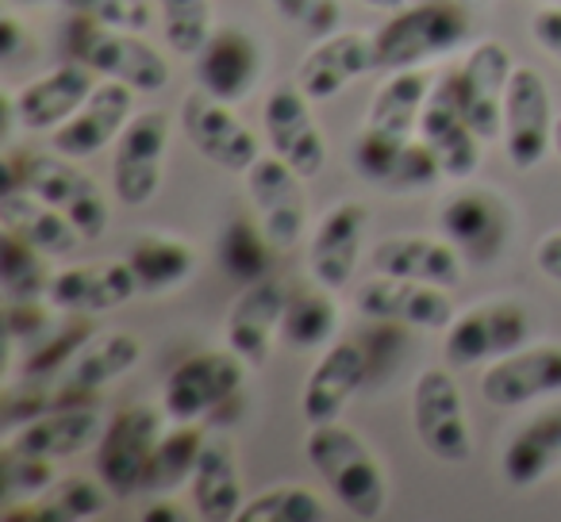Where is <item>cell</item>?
I'll return each mask as SVG.
<instances>
[{"instance_id": "obj_39", "label": "cell", "mask_w": 561, "mask_h": 522, "mask_svg": "<svg viewBox=\"0 0 561 522\" xmlns=\"http://www.w3.org/2000/svg\"><path fill=\"white\" fill-rule=\"evenodd\" d=\"M0 285H4V300H47V254L4 231L0 234Z\"/></svg>"}, {"instance_id": "obj_11", "label": "cell", "mask_w": 561, "mask_h": 522, "mask_svg": "<svg viewBox=\"0 0 561 522\" xmlns=\"http://www.w3.org/2000/svg\"><path fill=\"white\" fill-rule=\"evenodd\" d=\"M165 150H170V116L162 108L135 112L116 139L112 154V193L127 208H147L162 188Z\"/></svg>"}, {"instance_id": "obj_28", "label": "cell", "mask_w": 561, "mask_h": 522, "mask_svg": "<svg viewBox=\"0 0 561 522\" xmlns=\"http://www.w3.org/2000/svg\"><path fill=\"white\" fill-rule=\"evenodd\" d=\"M415 135L435 150L446 181H469L477 173V165H481L484 139L469 127V119L461 116L458 101H454L443 81L431 85V96H427V104H423L420 131Z\"/></svg>"}, {"instance_id": "obj_30", "label": "cell", "mask_w": 561, "mask_h": 522, "mask_svg": "<svg viewBox=\"0 0 561 522\" xmlns=\"http://www.w3.org/2000/svg\"><path fill=\"white\" fill-rule=\"evenodd\" d=\"M0 223H4V231L16 234V239L43 250L47 257L73 254L81 246V239H85L62 211L50 208L47 200H39L27 188H4V196H0Z\"/></svg>"}, {"instance_id": "obj_14", "label": "cell", "mask_w": 561, "mask_h": 522, "mask_svg": "<svg viewBox=\"0 0 561 522\" xmlns=\"http://www.w3.org/2000/svg\"><path fill=\"white\" fill-rule=\"evenodd\" d=\"M181 127L193 150L224 173H242L247 177L250 165L262 158V142L257 135L234 116L231 104L216 101L204 89H193L181 104Z\"/></svg>"}, {"instance_id": "obj_50", "label": "cell", "mask_w": 561, "mask_h": 522, "mask_svg": "<svg viewBox=\"0 0 561 522\" xmlns=\"http://www.w3.org/2000/svg\"><path fill=\"white\" fill-rule=\"evenodd\" d=\"M24 43H35V39L24 32V24H20L16 12H9V16H4V24H0V58H4V62H12V58L24 50Z\"/></svg>"}, {"instance_id": "obj_47", "label": "cell", "mask_w": 561, "mask_h": 522, "mask_svg": "<svg viewBox=\"0 0 561 522\" xmlns=\"http://www.w3.org/2000/svg\"><path fill=\"white\" fill-rule=\"evenodd\" d=\"M55 304H43V300H4V330H9L12 346H27L32 350L35 343L50 335L58 327L55 323Z\"/></svg>"}, {"instance_id": "obj_18", "label": "cell", "mask_w": 561, "mask_h": 522, "mask_svg": "<svg viewBox=\"0 0 561 522\" xmlns=\"http://www.w3.org/2000/svg\"><path fill=\"white\" fill-rule=\"evenodd\" d=\"M262 127L273 154L285 158L300 177H316L328 165V139L312 116V101L297 85H277L265 93Z\"/></svg>"}, {"instance_id": "obj_37", "label": "cell", "mask_w": 561, "mask_h": 522, "mask_svg": "<svg viewBox=\"0 0 561 522\" xmlns=\"http://www.w3.org/2000/svg\"><path fill=\"white\" fill-rule=\"evenodd\" d=\"M204 438L208 434H204L196 422H178L173 430H162L154 457H150L147 480H142V491H173L185 480H193Z\"/></svg>"}, {"instance_id": "obj_6", "label": "cell", "mask_w": 561, "mask_h": 522, "mask_svg": "<svg viewBox=\"0 0 561 522\" xmlns=\"http://www.w3.org/2000/svg\"><path fill=\"white\" fill-rule=\"evenodd\" d=\"M73 55L89 70L104 73L112 81H124L135 93H158L170 85V62L162 50H154L142 32H116L93 20L78 16L73 24Z\"/></svg>"}, {"instance_id": "obj_22", "label": "cell", "mask_w": 561, "mask_h": 522, "mask_svg": "<svg viewBox=\"0 0 561 522\" xmlns=\"http://www.w3.org/2000/svg\"><path fill=\"white\" fill-rule=\"evenodd\" d=\"M369 227V208L358 200L335 204L328 216L316 223L312 242H308V269L312 281H320L323 289L339 292L354 281L362 262V242H366Z\"/></svg>"}, {"instance_id": "obj_48", "label": "cell", "mask_w": 561, "mask_h": 522, "mask_svg": "<svg viewBox=\"0 0 561 522\" xmlns=\"http://www.w3.org/2000/svg\"><path fill=\"white\" fill-rule=\"evenodd\" d=\"M530 39L550 58L561 62V4H542V9L530 16Z\"/></svg>"}, {"instance_id": "obj_43", "label": "cell", "mask_w": 561, "mask_h": 522, "mask_svg": "<svg viewBox=\"0 0 561 522\" xmlns=\"http://www.w3.org/2000/svg\"><path fill=\"white\" fill-rule=\"evenodd\" d=\"M108 484L101 476H66L58 480L47 496H39L50 511V522H89L96 514H104L108 507Z\"/></svg>"}, {"instance_id": "obj_42", "label": "cell", "mask_w": 561, "mask_h": 522, "mask_svg": "<svg viewBox=\"0 0 561 522\" xmlns=\"http://www.w3.org/2000/svg\"><path fill=\"white\" fill-rule=\"evenodd\" d=\"M55 484H58L55 461L35 457V453H20L12 445H0V488H4V503L39 499Z\"/></svg>"}, {"instance_id": "obj_46", "label": "cell", "mask_w": 561, "mask_h": 522, "mask_svg": "<svg viewBox=\"0 0 561 522\" xmlns=\"http://www.w3.org/2000/svg\"><path fill=\"white\" fill-rule=\"evenodd\" d=\"M270 4L285 24H293L312 43L335 35L339 24H343V4L339 0H270Z\"/></svg>"}, {"instance_id": "obj_7", "label": "cell", "mask_w": 561, "mask_h": 522, "mask_svg": "<svg viewBox=\"0 0 561 522\" xmlns=\"http://www.w3.org/2000/svg\"><path fill=\"white\" fill-rule=\"evenodd\" d=\"M412 427L420 445L443 465H466L473 457L466 399L450 369H423L412 384Z\"/></svg>"}, {"instance_id": "obj_27", "label": "cell", "mask_w": 561, "mask_h": 522, "mask_svg": "<svg viewBox=\"0 0 561 522\" xmlns=\"http://www.w3.org/2000/svg\"><path fill=\"white\" fill-rule=\"evenodd\" d=\"M369 266L385 277H408L438 289H458L466 277V257L446 239L431 234H389L369 250Z\"/></svg>"}, {"instance_id": "obj_33", "label": "cell", "mask_w": 561, "mask_h": 522, "mask_svg": "<svg viewBox=\"0 0 561 522\" xmlns=\"http://www.w3.org/2000/svg\"><path fill=\"white\" fill-rule=\"evenodd\" d=\"M339 312L331 289H323L320 281L308 289H289V304H285V320H280V346L293 353H308V350H328L339 335Z\"/></svg>"}, {"instance_id": "obj_51", "label": "cell", "mask_w": 561, "mask_h": 522, "mask_svg": "<svg viewBox=\"0 0 561 522\" xmlns=\"http://www.w3.org/2000/svg\"><path fill=\"white\" fill-rule=\"evenodd\" d=\"M142 522H185V507L173 503V499H158V503L142 507Z\"/></svg>"}, {"instance_id": "obj_5", "label": "cell", "mask_w": 561, "mask_h": 522, "mask_svg": "<svg viewBox=\"0 0 561 522\" xmlns=\"http://www.w3.org/2000/svg\"><path fill=\"white\" fill-rule=\"evenodd\" d=\"M247 361L234 350H204L185 358L162 384V411L173 422H196L234 404L247 381Z\"/></svg>"}, {"instance_id": "obj_35", "label": "cell", "mask_w": 561, "mask_h": 522, "mask_svg": "<svg viewBox=\"0 0 561 522\" xmlns=\"http://www.w3.org/2000/svg\"><path fill=\"white\" fill-rule=\"evenodd\" d=\"M139 361H142L139 338H135L131 330H108V335H93L85 346H81L78 358L66 366L62 381L93 396L96 388H108L112 381L131 373Z\"/></svg>"}, {"instance_id": "obj_15", "label": "cell", "mask_w": 561, "mask_h": 522, "mask_svg": "<svg viewBox=\"0 0 561 522\" xmlns=\"http://www.w3.org/2000/svg\"><path fill=\"white\" fill-rule=\"evenodd\" d=\"M93 73L96 70H89L85 62H66L47 70L43 78L20 85L16 93H4V119H9V127H24V131L35 135L58 131L96 89Z\"/></svg>"}, {"instance_id": "obj_21", "label": "cell", "mask_w": 561, "mask_h": 522, "mask_svg": "<svg viewBox=\"0 0 561 522\" xmlns=\"http://www.w3.org/2000/svg\"><path fill=\"white\" fill-rule=\"evenodd\" d=\"M131 108H135V89L124 85V81L104 78L89 93V101L58 131H50V147L58 154L73 158V162H85V158L101 154L104 147H116L119 131L135 116Z\"/></svg>"}, {"instance_id": "obj_4", "label": "cell", "mask_w": 561, "mask_h": 522, "mask_svg": "<svg viewBox=\"0 0 561 522\" xmlns=\"http://www.w3.org/2000/svg\"><path fill=\"white\" fill-rule=\"evenodd\" d=\"M162 404H131L104 422V434L93 450V473L108 484L112 496H135L147 480L150 457L162 438Z\"/></svg>"}, {"instance_id": "obj_29", "label": "cell", "mask_w": 561, "mask_h": 522, "mask_svg": "<svg viewBox=\"0 0 561 522\" xmlns=\"http://www.w3.org/2000/svg\"><path fill=\"white\" fill-rule=\"evenodd\" d=\"M188 499H193L196 519L204 522H239V511L247 503L239 473V450L227 434L204 438L201 461L188 480Z\"/></svg>"}, {"instance_id": "obj_26", "label": "cell", "mask_w": 561, "mask_h": 522, "mask_svg": "<svg viewBox=\"0 0 561 522\" xmlns=\"http://www.w3.org/2000/svg\"><path fill=\"white\" fill-rule=\"evenodd\" d=\"M131 297H139L127 257L119 262H93V266H70L50 277L47 300L62 315H101L124 308Z\"/></svg>"}, {"instance_id": "obj_16", "label": "cell", "mask_w": 561, "mask_h": 522, "mask_svg": "<svg viewBox=\"0 0 561 522\" xmlns=\"http://www.w3.org/2000/svg\"><path fill=\"white\" fill-rule=\"evenodd\" d=\"M354 308L366 320L392 323V327H420V330H446L454 323V300L438 285L408 281V277H369L354 292Z\"/></svg>"}, {"instance_id": "obj_40", "label": "cell", "mask_w": 561, "mask_h": 522, "mask_svg": "<svg viewBox=\"0 0 561 522\" xmlns=\"http://www.w3.org/2000/svg\"><path fill=\"white\" fill-rule=\"evenodd\" d=\"M158 12H162L165 43L181 58H196L216 32L211 0H158Z\"/></svg>"}, {"instance_id": "obj_25", "label": "cell", "mask_w": 561, "mask_h": 522, "mask_svg": "<svg viewBox=\"0 0 561 522\" xmlns=\"http://www.w3.org/2000/svg\"><path fill=\"white\" fill-rule=\"evenodd\" d=\"M101 434H104V419L96 411V404H62L20 422L16 430H9L4 445L47 461H66L85 450H96Z\"/></svg>"}, {"instance_id": "obj_20", "label": "cell", "mask_w": 561, "mask_h": 522, "mask_svg": "<svg viewBox=\"0 0 561 522\" xmlns=\"http://www.w3.org/2000/svg\"><path fill=\"white\" fill-rule=\"evenodd\" d=\"M377 70V39L366 32H335L320 39L305 58L297 62L293 85L312 104L335 101L339 93Z\"/></svg>"}, {"instance_id": "obj_10", "label": "cell", "mask_w": 561, "mask_h": 522, "mask_svg": "<svg viewBox=\"0 0 561 522\" xmlns=\"http://www.w3.org/2000/svg\"><path fill=\"white\" fill-rule=\"evenodd\" d=\"M553 96L550 85L530 66H515L504 96V124L500 142L512 162V170L527 173L553 150Z\"/></svg>"}, {"instance_id": "obj_49", "label": "cell", "mask_w": 561, "mask_h": 522, "mask_svg": "<svg viewBox=\"0 0 561 522\" xmlns=\"http://www.w3.org/2000/svg\"><path fill=\"white\" fill-rule=\"evenodd\" d=\"M535 266H538V274H542L546 281L561 285V231H550V234H542V239H538Z\"/></svg>"}, {"instance_id": "obj_9", "label": "cell", "mask_w": 561, "mask_h": 522, "mask_svg": "<svg viewBox=\"0 0 561 522\" xmlns=\"http://www.w3.org/2000/svg\"><path fill=\"white\" fill-rule=\"evenodd\" d=\"M443 335V353L450 369H473L527 346L530 323L523 304H515V300H484V304L454 315V323Z\"/></svg>"}, {"instance_id": "obj_45", "label": "cell", "mask_w": 561, "mask_h": 522, "mask_svg": "<svg viewBox=\"0 0 561 522\" xmlns=\"http://www.w3.org/2000/svg\"><path fill=\"white\" fill-rule=\"evenodd\" d=\"M58 4L73 16H85L101 27H116V32H147L154 24L150 0H58Z\"/></svg>"}, {"instance_id": "obj_31", "label": "cell", "mask_w": 561, "mask_h": 522, "mask_svg": "<svg viewBox=\"0 0 561 522\" xmlns=\"http://www.w3.org/2000/svg\"><path fill=\"white\" fill-rule=\"evenodd\" d=\"M196 246L178 234L147 231L127 246V266L139 281V292H173L196 274Z\"/></svg>"}, {"instance_id": "obj_41", "label": "cell", "mask_w": 561, "mask_h": 522, "mask_svg": "<svg viewBox=\"0 0 561 522\" xmlns=\"http://www.w3.org/2000/svg\"><path fill=\"white\" fill-rule=\"evenodd\" d=\"M89 338H93L89 315H70V320H62V327H55L43 343H35L32 350H27L24 376L27 381H55L58 369L70 366Z\"/></svg>"}, {"instance_id": "obj_13", "label": "cell", "mask_w": 561, "mask_h": 522, "mask_svg": "<svg viewBox=\"0 0 561 522\" xmlns=\"http://www.w3.org/2000/svg\"><path fill=\"white\" fill-rule=\"evenodd\" d=\"M438 231L473 266H489L512 239V208L496 188H461L438 208Z\"/></svg>"}, {"instance_id": "obj_38", "label": "cell", "mask_w": 561, "mask_h": 522, "mask_svg": "<svg viewBox=\"0 0 561 522\" xmlns=\"http://www.w3.org/2000/svg\"><path fill=\"white\" fill-rule=\"evenodd\" d=\"M331 507L320 491L305 484H277L257 491L239 511V522H328Z\"/></svg>"}, {"instance_id": "obj_52", "label": "cell", "mask_w": 561, "mask_h": 522, "mask_svg": "<svg viewBox=\"0 0 561 522\" xmlns=\"http://www.w3.org/2000/svg\"><path fill=\"white\" fill-rule=\"evenodd\" d=\"M362 4H369V9H381V12H400L404 4H412V0H362Z\"/></svg>"}, {"instance_id": "obj_1", "label": "cell", "mask_w": 561, "mask_h": 522, "mask_svg": "<svg viewBox=\"0 0 561 522\" xmlns=\"http://www.w3.org/2000/svg\"><path fill=\"white\" fill-rule=\"evenodd\" d=\"M308 465L328 484L331 499L354 519H377L389 503V476L377 453L343 419L320 422L308 434Z\"/></svg>"}, {"instance_id": "obj_8", "label": "cell", "mask_w": 561, "mask_h": 522, "mask_svg": "<svg viewBox=\"0 0 561 522\" xmlns=\"http://www.w3.org/2000/svg\"><path fill=\"white\" fill-rule=\"evenodd\" d=\"M512 55H507L504 43L489 39L469 47V55L461 58V66L446 70L443 85L450 89V96L458 101L461 116L469 119L477 135L484 142L500 139V124H504V96H507V81H512Z\"/></svg>"}, {"instance_id": "obj_19", "label": "cell", "mask_w": 561, "mask_h": 522, "mask_svg": "<svg viewBox=\"0 0 561 522\" xmlns=\"http://www.w3.org/2000/svg\"><path fill=\"white\" fill-rule=\"evenodd\" d=\"M289 304V285L280 277H262L254 285H242L231 300L224 320V343L234 350L250 369H262L273 353V338H280V320Z\"/></svg>"}, {"instance_id": "obj_32", "label": "cell", "mask_w": 561, "mask_h": 522, "mask_svg": "<svg viewBox=\"0 0 561 522\" xmlns=\"http://www.w3.org/2000/svg\"><path fill=\"white\" fill-rule=\"evenodd\" d=\"M553 465H561V407H550L523 430H515L500 457V473L515 488H530V484L546 480Z\"/></svg>"}, {"instance_id": "obj_53", "label": "cell", "mask_w": 561, "mask_h": 522, "mask_svg": "<svg viewBox=\"0 0 561 522\" xmlns=\"http://www.w3.org/2000/svg\"><path fill=\"white\" fill-rule=\"evenodd\" d=\"M553 154L561 158V116L553 119Z\"/></svg>"}, {"instance_id": "obj_24", "label": "cell", "mask_w": 561, "mask_h": 522, "mask_svg": "<svg viewBox=\"0 0 561 522\" xmlns=\"http://www.w3.org/2000/svg\"><path fill=\"white\" fill-rule=\"evenodd\" d=\"M262 78V47L242 27H216L196 55V89L224 104H239Z\"/></svg>"}, {"instance_id": "obj_17", "label": "cell", "mask_w": 561, "mask_h": 522, "mask_svg": "<svg viewBox=\"0 0 561 522\" xmlns=\"http://www.w3.org/2000/svg\"><path fill=\"white\" fill-rule=\"evenodd\" d=\"M561 392V343H535L489 361L481 373V399L500 411L527 407Z\"/></svg>"}, {"instance_id": "obj_2", "label": "cell", "mask_w": 561, "mask_h": 522, "mask_svg": "<svg viewBox=\"0 0 561 522\" xmlns=\"http://www.w3.org/2000/svg\"><path fill=\"white\" fill-rule=\"evenodd\" d=\"M4 188H27L50 208H58L85 239L108 231V200L104 188L89 177L73 158L43 154V150H9L4 154Z\"/></svg>"}, {"instance_id": "obj_23", "label": "cell", "mask_w": 561, "mask_h": 522, "mask_svg": "<svg viewBox=\"0 0 561 522\" xmlns=\"http://www.w3.org/2000/svg\"><path fill=\"white\" fill-rule=\"evenodd\" d=\"M369 369H374V361H369V350L362 343H351V338L331 343L312 366V373H308L305 392H300L305 419L312 427L335 422L346 411V404L358 396L362 384H366Z\"/></svg>"}, {"instance_id": "obj_34", "label": "cell", "mask_w": 561, "mask_h": 522, "mask_svg": "<svg viewBox=\"0 0 561 522\" xmlns=\"http://www.w3.org/2000/svg\"><path fill=\"white\" fill-rule=\"evenodd\" d=\"M431 96V78L420 70H397L381 81L366 112V127L392 139H412L420 131L423 104Z\"/></svg>"}, {"instance_id": "obj_12", "label": "cell", "mask_w": 561, "mask_h": 522, "mask_svg": "<svg viewBox=\"0 0 561 522\" xmlns=\"http://www.w3.org/2000/svg\"><path fill=\"white\" fill-rule=\"evenodd\" d=\"M305 181L293 170L285 158L262 154L254 165L247 170V196L250 208H254L257 227L265 231V239L277 250H293L300 246L308 231V196H305Z\"/></svg>"}, {"instance_id": "obj_36", "label": "cell", "mask_w": 561, "mask_h": 522, "mask_svg": "<svg viewBox=\"0 0 561 522\" xmlns=\"http://www.w3.org/2000/svg\"><path fill=\"white\" fill-rule=\"evenodd\" d=\"M273 250L277 246L265 239V231L257 227V219L254 223H247V219H231L216 242L219 266H224V274L239 285H254V281H262V277H270Z\"/></svg>"}, {"instance_id": "obj_44", "label": "cell", "mask_w": 561, "mask_h": 522, "mask_svg": "<svg viewBox=\"0 0 561 522\" xmlns=\"http://www.w3.org/2000/svg\"><path fill=\"white\" fill-rule=\"evenodd\" d=\"M404 147H408V139H392V135H381V131H374V127H362L358 139H354V170H358V177L389 188L392 177H397Z\"/></svg>"}, {"instance_id": "obj_3", "label": "cell", "mask_w": 561, "mask_h": 522, "mask_svg": "<svg viewBox=\"0 0 561 522\" xmlns=\"http://www.w3.org/2000/svg\"><path fill=\"white\" fill-rule=\"evenodd\" d=\"M473 35L469 16L450 4V0H420V4H404L377 39V70L397 73V70H420L427 62L461 50Z\"/></svg>"}]
</instances>
